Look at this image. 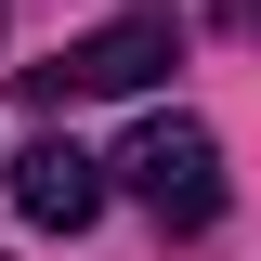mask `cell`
<instances>
[{
  "mask_svg": "<svg viewBox=\"0 0 261 261\" xmlns=\"http://www.w3.org/2000/svg\"><path fill=\"white\" fill-rule=\"evenodd\" d=\"M105 170H118V183L144 196V209H157L170 235H196V222H222V144H209L196 118H144V130L118 144V157H105Z\"/></svg>",
  "mask_w": 261,
  "mask_h": 261,
  "instance_id": "6da1fadb",
  "label": "cell"
},
{
  "mask_svg": "<svg viewBox=\"0 0 261 261\" xmlns=\"http://www.w3.org/2000/svg\"><path fill=\"white\" fill-rule=\"evenodd\" d=\"M13 209H27V222H92L105 209V157H79V144H65V130H39L27 157H13Z\"/></svg>",
  "mask_w": 261,
  "mask_h": 261,
  "instance_id": "3957f363",
  "label": "cell"
},
{
  "mask_svg": "<svg viewBox=\"0 0 261 261\" xmlns=\"http://www.w3.org/2000/svg\"><path fill=\"white\" fill-rule=\"evenodd\" d=\"M157 65H170V27L157 13H118V27L65 39L53 65H27V105H105V92H144Z\"/></svg>",
  "mask_w": 261,
  "mask_h": 261,
  "instance_id": "7a4b0ae2",
  "label": "cell"
}]
</instances>
